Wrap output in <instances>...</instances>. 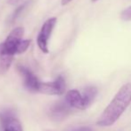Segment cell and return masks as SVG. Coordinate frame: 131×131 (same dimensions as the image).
<instances>
[{
	"instance_id": "cell-1",
	"label": "cell",
	"mask_w": 131,
	"mask_h": 131,
	"mask_svg": "<svg viewBox=\"0 0 131 131\" xmlns=\"http://www.w3.org/2000/svg\"><path fill=\"white\" fill-rule=\"evenodd\" d=\"M131 102V83L123 85L100 115L96 124L99 127L112 126L121 118Z\"/></svg>"
},
{
	"instance_id": "cell-2",
	"label": "cell",
	"mask_w": 131,
	"mask_h": 131,
	"mask_svg": "<svg viewBox=\"0 0 131 131\" xmlns=\"http://www.w3.org/2000/svg\"><path fill=\"white\" fill-rule=\"evenodd\" d=\"M23 28L18 27L13 29L5 41L0 43V55L7 54L14 56V54L24 53L30 45V40L23 39Z\"/></svg>"
},
{
	"instance_id": "cell-3",
	"label": "cell",
	"mask_w": 131,
	"mask_h": 131,
	"mask_svg": "<svg viewBox=\"0 0 131 131\" xmlns=\"http://www.w3.org/2000/svg\"><path fill=\"white\" fill-rule=\"evenodd\" d=\"M56 21L57 19L55 17L49 18L48 20H47L42 25L41 29L38 35L37 43H38L40 50L45 53H48V41L50 39L51 35H52L53 28L56 24Z\"/></svg>"
},
{
	"instance_id": "cell-4",
	"label": "cell",
	"mask_w": 131,
	"mask_h": 131,
	"mask_svg": "<svg viewBox=\"0 0 131 131\" xmlns=\"http://www.w3.org/2000/svg\"><path fill=\"white\" fill-rule=\"evenodd\" d=\"M0 127L1 131H23L21 121L10 109L0 112Z\"/></svg>"
},
{
	"instance_id": "cell-5",
	"label": "cell",
	"mask_w": 131,
	"mask_h": 131,
	"mask_svg": "<svg viewBox=\"0 0 131 131\" xmlns=\"http://www.w3.org/2000/svg\"><path fill=\"white\" fill-rule=\"evenodd\" d=\"M65 79L62 76H59L52 82H41L38 92L50 95H61L65 92Z\"/></svg>"
},
{
	"instance_id": "cell-6",
	"label": "cell",
	"mask_w": 131,
	"mask_h": 131,
	"mask_svg": "<svg viewBox=\"0 0 131 131\" xmlns=\"http://www.w3.org/2000/svg\"><path fill=\"white\" fill-rule=\"evenodd\" d=\"M17 70L18 72L23 78L24 86H26L27 89L31 92H38V88H39L41 81L38 79V77L30 70H29L25 66L21 65V64L17 65Z\"/></svg>"
},
{
	"instance_id": "cell-7",
	"label": "cell",
	"mask_w": 131,
	"mask_h": 131,
	"mask_svg": "<svg viewBox=\"0 0 131 131\" xmlns=\"http://www.w3.org/2000/svg\"><path fill=\"white\" fill-rule=\"evenodd\" d=\"M71 112V107L66 101H59L49 109V116L53 121L64 119Z\"/></svg>"
},
{
	"instance_id": "cell-8",
	"label": "cell",
	"mask_w": 131,
	"mask_h": 131,
	"mask_svg": "<svg viewBox=\"0 0 131 131\" xmlns=\"http://www.w3.org/2000/svg\"><path fill=\"white\" fill-rule=\"evenodd\" d=\"M65 101L71 108H76L79 110H85L88 107L83 94L79 90L72 89L67 92L65 96Z\"/></svg>"
},
{
	"instance_id": "cell-9",
	"label": "cell",
	"mask_w": 131,
	"mask_h": 131,
	"mask_svg": "<svg viewBox=\"0 0 131 131\" xmlns=\"http://www.w3.org/2000/svg\"><path fill=\"white\" fill-rule=\"evenodd\" d=\"M14 56L7 54L0 55V75L5 74L12 65Z\"/></svg>"
},
{
	"instance_id": "cell-10",
	"label": "cell",
	"mask_w": 131,
	"mask_h": 131,
	"mask_svg": "<svg viewBox=\"0 0 131 131\" xmlns=\"http://www.w3.org/2000/svg\"><path fill=\"white\" fill-rule=\"evenodd\" d=\"M97 95V88L95 86H88L83 91V95L85 97V100L86 102V104L88 106L91 105L92 103L94 102L95 96Z\"/></svg>"
},
{
	"instance_id": "cell-11",
	"label": "cell",
	"mask_w": 131,
	"mask_h": 131,
	"mask_svg": "<svg viewBox=\"0 0 131 131\" xmlns=\"http://www.w3.org/2000/svg\"><path fill=\"white\" fill-rule=\"evenodd\" d=\"M121 18L123 21H131V5L127 7L126 9H124L121 13Z\"/></svg>"
},
{
	"instance_id": "cell-12",
	"label": "cell",
	"mask_w": 131,
	"mask_h": 131,
	"mask_svg": "<svg viewBox=\"0 0 131 131\" xmlns=\"http://www.w3.org/2000/svg\"><path fill=\"white\" fill-rule=\"evenodd\" d=\"M27 5V3H25V4H23V5H21V6H19L17 9H16L15 11H14V13L13 14V15H12V21H14V20L16 19V18L18 17V16L21 14V11L23 10V9L25 8V6Z\"/></svg>"
},
{
	"instance_id": "cell-13",
	"label": "cell",
	"mask_w": 131,
	"mask_h": 131,
	"mask_svg": "<svg viewBox=\"0 0 131 131\" xmlns=\"http://www.w3.org/2000/svg\"><path fill=\"white\" fill-rule=\"evenodd\" d=\"M72 131H93V129L88 127H80V128H78Z\"/></svg>"
},
{
	"instance_id": "cell-14",
	"label": "cell",
	"mask_w": 131,
	"mask_h": 131,
	"mask_svg": "<svg viewBox=\"0 0 131 131\" xmlns=\"http://www.w3.org/2000/svg\"><path fill=\"white\" fill-rule=\"evenodd\" d=\"M21 0H7V2H8L9 5H14L15 4H17L18 2H20Z\"/></svg>"
},
{
	"instance_id": "cell-15",
	"label": "cell",
	"mask_w": 131,
	"mask_h": 131,
	"mask_svg": "<svg viewBox=\"0 0 131 131\" xmlns=\"http://www.w3.org/2000/svg\"><path fill=\"white\" fill-rule=\"evenodd\" d=\"M72 0H62V5H66L70 4Z\"/></svg>"
},
{
	"instance_id": "cell-16",
	"label": "cell",
	"mask_w": 131,
	"mask_h": 131,
	"mask_svg": "<svg viewBox=\"0 0 131 131\" xmlns=\"http://www.w3.org/2000/svg\"><path fill=\"white\" fill-rule=\"evenodd\" d=\"M96 1H98V0H92V2H96Z\"/></svg>"
}]
</instances>
